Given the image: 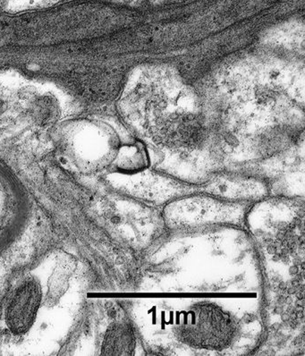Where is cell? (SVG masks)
Masks as SVG:
<instances>
[{
  "label": "cell",
  "instance_id": "cell-2",
  "mask_svg": "<svg viewBox=\"0 0 305 356\" xmlns=\"http://www.w3.org/2000/svg\"><path fill=\"white\" fill-rule=\"evenodd\" d=\"M20 214V198L12 197L0 190V242L11 233Z\"/></svg>",
  "mask_w": 305,
  "mask_h": 356
},
{
  "label": "cell",
  "instance_id": "cell-1",
  "mask_svg": "<svg viewBox=\"0 0 305 356\" xmlns=\"http://www.w3.org/2000/svg\"><path fill=\"white\" fill-rule=\"evenodd\" d=\"M117 167L120 170L135 171L147 165V151L141 142L133 145H124L119 149L117 157Z\"/></svg>",
  "mask_w": 305,
  "mask_h": 356
},
{
  "label": "cell",
  "instance_id": "cell-3",
  "mask_svg": "<svg viewBox=\"0 0 305 356\" xmlns=\"http://www.w3.org/2000/svg\"><path fill=\"white\" fill-rule=\"evenodd\" d=\"M53 1H59V0H9V2L12 3L13 5L28 6V7L46 4V3Z\"/></svg>",
  "mask_w": 305,
  "mask_h": 356
}]
</instances>
